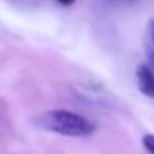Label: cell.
Wrapping results in <instances>:
<instances>
[{
    "instance_id": "1",
    "label": "cell",
    "mask_w": 154,
    "mask_h": 154,
    "mask_svg": "<svg viewBox=\"0 0 154 154\" xmlns=\"http://www.w3.org/2000/svg\"><path fill=\"white\" fill-rule=\"evenodd\" d=\"M35 122L42 130L66 137H86L95 131L94 122L69 110H47L41 113Z\"/></svg>"
},
{
    "instance_id": "2",
    "label": "cell",
    "mask_w": 154,
    "mask_h": 154,
    "mask_svg": "<svg viewBox=\"0 0 154 154\" xmlns=\"http://www.w3.org/2000/svg\"><path fill=\"white\" fill-rule=\"evenodd\" d=\"M136 80L139 91L146 97L154 100V71L146 65L140 63L136 68Z\"/></svg>"
},
{
    "instance_id": "3",
    "label": "cell",
    "mask_w": 154,
    "mask_h": 154,
    "mask_svg": "<svg viewBox=\"0 0 154 154\" xmlns=\"http://www.w3.org/2000/svg\"><path fill=\"white\" fill-rule=\"evenodd\" d=\"M143 48L148 59V66L154 71V18L148 20L143 33Z\"/></svg>"
},
{
    "instance_id": "4",
    "label": "cell",
    "mask_w": 154,
    "mask_h": 154,
    "mask_svg": "<svg viewBox=\"0 0 154 154\" xmlns=\"http://www.w3.org/2000/svg\"><path fill=\"white\" fill-rule=\"evenodd\" d=\"M142 145H143V148L146 149L148 154H154V134H149V133L143 134Z\"/></svg>"
},
{
    "instance_id": "5",
    "label": "cell",
    "mask_w": 154,
    "mask_h": 154,
    "mask_svg": "<svg viewBox=\"0 0 154 154\" xmlns=\"http://www.w3.org/2000/svg\"><path fill=\"white\" fill-rule=\"evenodd\" d=\"M109 2H112L115 5H128V3H133L134 0H109Z\"/></svg>"
},
{
    "instance_id": "6",
    "label": "cell",
    "mask_w": 154,
    "mask_h": 154,
    "mask_svg": "<svg viewBox=\"0 0 154 154\" xmlns=\"http://www.w3.org/2000/svg\"><path fill=\"white\" fill-rule=\"evenodd\" d=\"M57 3H60L62 6H71L75 3V0H57Z\"/></svg>"
}]
</instances>
